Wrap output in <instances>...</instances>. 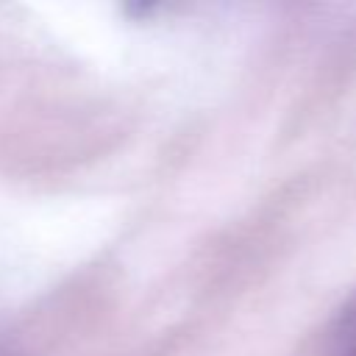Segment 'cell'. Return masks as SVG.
Here are the masks:
<instances>
[{"label": "cell", "instance_id": "1", "mask_svg": "<svg viewBox=\"0 0 356 356\" xmlns=\"http://www.w3.org/2000/svg\"><path fill=\"white\" fill-rule=\"evenodd\" d=\"M306 356H356V289L331 314Z\"/></svg>", "mask_w": 356, "mask_h": 356}]
</instances>
